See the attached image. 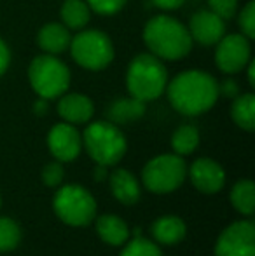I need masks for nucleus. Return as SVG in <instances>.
<instances>
[{"label": "nucleus", "instance_id": "1", "mask_svg": "<svg viewBox=\"0 0 255 256\" xmlns=\"http://www.w3.org/2000/svg\"><path fill=\"white\" fill-rule=\"evenodd\" d=\"M171 106L182 115H201L208 112L218 100V84L210 74L201 70H187L178 74L166 84Z\"/></svg>", "mask_w": 255, "mask_h": 256}, {"label": "nucleus", "instance_id": "2", "mask_svg": "<svg viewBox=\"0 0 255 256\" xmlns=\"http://www.w3.org/2000/svg\"><path fill=\"white\" fill-rule=\"evenodd\" d=\"M143 40L159 60L177 61L185 58L192 49L189 30L171 16H156L145 24Z\"/></svg>", "mask_w": 255, "mask_h": 256}, {"label": "nucleus", "instance_id": "3", "mask_svg": "<svg viewBox=\"0 0 255 256\" xmlns=\"http://www.w3.org/2000/svg\"><path fill=\"white\" fill-rule=\"evenodd\" d=\"M168 72L154 54H138L129 63L126 88L133 98L147 103L159 98L166 91Z\"/></svg>", "mask_w": 255, "mask_h": 256}, {"label": "nucleus", "instance_id": "4", "mask_svg": "<svg viewBox=\"0 0 255 256\" xmlns=\"http://www.w3.org/2000/svg\"><path fill=\"white\" fill-rule=\"evenodd\" d=\"M82 145L89 157L102 166H116L124 157L128 148L123 131L112 122H93L82 134Z\"/></svg>", "mask_w": 255, "mask_h": 256}, {"label": "nucleus", "instance_id": "5", "mask_svg": "<svg viewBox=\"0 0 255 256\" xmlns=\"http://www.w3.org/2000/svg\"><path fill=\"white\" fill-rule=\"evenodd\" d=\"M187 176V166L177 154H163L150 158L142 169L143 186L150 194L164 196L180 188Z\"/></svg>", "mask_w": 255, "mask_h": 256}, {"label": "nucleus", "instance_id": "6", "mask_svg": "<svg viewBox=\"0 0 255 256\" xmlns=\"http://www.w3.org/2000/svg\"><path fill=\"white\" fill-rule=\"evenodd\" d=\"M53 209L70 226H86L96 218V200L82 185L60 186L53 199Z\"/></svg>", "mask_w": 255, "mask_h": 256}, {"label": "nucleus", "instance_id": "7", "mask_svg": "<svg viewBox=\"0 0 255 256\" xmlns=\"http://www.w3.org/2000/svg\"><path fill=\"white\" fill-rule=\"evenodd\" d=\"M28 78L34 91L42 100L58 98L70 86V72L67 64L53 54L35 58L28 68Z\"/></svg>", "mask_w": 255, "mask_h": 256}, {"label": "nucleus", "instance_id": "8", "mask_svg": "<svg viewBox=\"0 0 255 256\" xmlns=\"http://www.w3.org/2000/svg\"><path fill=\"white\" fill-rule=\"evenodd\" d=\"M70 51L75 63L86 70H103L114 60L112 40L103 32L82 30L70 40Z\"/></svg>", "mask_w": 255, "mask_h": 256}, {"label": "nucleus", "instance_id": "9", "mask_svg": "<svg viewBox=\"0 0 255 256\" xmlns=\"http://www.w3.org/2000/svg\"><path fill=\"white\" fill-rule=\"evenodd\" d=\"M215 256H255V225L239 220L222 230L215 244Z\"/></svg>", "mask_w": 255, "mask_h": 256}, {"label": "nucleus", "instance_id": "10", "mask_svg": "<svg viewBox=\"0 0 255 256\" xmlns=\"http://www.w3.org/2000/svg\"><path fill=\"white\" fill-rule=\"evenodd\" d=\"M250 54H252L250 38H246L241 34L224 35L217 42L215 61L224 74H238L248 64Z\"/></svg>", "mask_w": 255, "mask_h": 256}, {"label": "nucleus", "instance_id": "11", "mask_svg": "<svg viewBox=\"0 0 255 256\" xmlns=\"http://www.w3.org/2000/svg\"><path fill=\"white\" fill-rule=\"evenodd\" d=\"M48 146L53 157L60 162H70L79 157L82 150V136L74 124L62 122L51 128L48 134Z\"/></svg>", "mask_w": 255, "mask_h": 256}, {"label": "nucleus", "instance_id": "12", "mask_svg": "<svg viewBox=\"0 0 255 256\" xmlns=\"http://www.w3.org/2000/svg\"><path fill=\"white\" fill-rule=\"evenodd\" d=\"M189 178L201 194H218L225 185V172L217 160L201 157L189 168Z\"/></svg>", "mask_w": 255, "mask_h": 256}, {"label": "nucleus", "instance_id": "13", "mask_svg": "<svg viewBox=\"0 0 255 256\" xmlns=\"http://www.w3.org/2000/svg\"><path fill=\"white\" fill-rule=\"evenodd\" d=\"M225 23L213 10H199L191 18L189 35L201 46H213L224 37Z\"/></svg>", "mask_w": 255, "mask_h": 256}, {"label": "nucleus", "instance_id": "14", "mask_svg": "<svg viewBox=\"0 0 255 256\" xmlns=\"http://www.w3.org/2000/svg\"><path fill=\"white\" fill-rule=\"evenodd\" d=\"M110 192L112 196L124 206H133L140 200L142 186L136 176L128 169H116L112 174H109Z\"/></svg>", "mask_w": 255, "mask_h": 256}, {"label": "nucleus", "instance_id": "15", "mask_svg": "<svg viewBox=\"0 0 255 256\" xmlns=\"http://www.w3.org/2000/svg\"><path fill=\"white\" fill-rule=\"evenodd\" d=\"M150 232L156 240V244H163V246H175V244L182 242L187 236V225L180 216L166 214L157 218L150 226Z\"/></svg>", "mask_w": 255, "mask_h": 256}, {"label": "nucleus", "instance_id": "16", "mask_svg": "<svg viewBox=\"0 0 255 256\" xmlns=\"http://www.w3.org/2000/svg\"><path fill=\"white\" fill-rule=\"evenodd\" d=\"M58 114L68 124H86L95 114V104L84 94H67L60 100Z\"/></svg>", "mask_w": 255, "mask_h": 256}, {"label": "nucleus", "instance_id": "17", "mask_svg": "<svg viewBox=\"0 0 255 256\" xmlns=\"http://www.w3.org/2000/svg\"><path fill=\"white\" fill-rule=\"evenodd\" d=\"M96 234L109 246H123L129 240V228L123 218L117 214L96 216Z\"/></svg>", "mask_w": 255, "mask_h": 256}, {"label": "nucleus", "instance_id": "18", "mask_svg": "<svg viewBox=\"0 0 255 256\" xmlns=\"http://www.w3.org/2000/svg\"><path fill=\"white\" fill-rule=\"evenodd\" d=\"M39 48L48 54H58L63 52L70 46V32L65 24L60 23H49L44 24L39 32Z\"/></svg>", "mask_w": 255, "mask_h": 256}, {"label": "nucleus", "instance_id": "19", "mask_svg": "<svg viewBox=\"0 0 255 256\" xmlns=\"http://www.w3.org/2000/svg\"><path fill=\"white\" fill-rule=\"evenodd\" d=\"M145 114V103L136 98H119L114 102L107 110V117L112 124H129V122L138 120Z\"/></svg>", "mask_w": 255, "mask_h": 256}, {"label": "nucleus", "instance_id": "20", "mask_svg": "<svg viewBox=\"0 0 255 256\" xmlns=\"http://www.w3.org/2000/svg\"><path fill=\"white\" fill-rule=\"evenodd\" d=\"M231 204L239 214L252 216L255 212V185L252 180H239L231 190Z\"/></svg>", "mask_w": 255, "mask_h": 256}, {"label": "nucleus", "instance_id": "21", "mask_svg": "<svg viewBox=\"0 0 255 256\" xmlns=\"http://www.w3.org/2000/svg\"><path fill=\"white\" fill-rule=\"evenodd\" d=\"M232 120L238 128L245 131H253L255 129V96L253 94H241L236 96L234 103L231 108Z\"/></svg>", "mask_w": 255, "mask_h": 256}, {"label": "nucleus", "instance_id": "22", "mask_svg": "<svg viewBox=\"0 0 255 256\" xmlns=\"http://www.w3.org/2000/svg\"><path fill=\"white\" fill-rule=\"evenodd\" d=\"M89 6L82 0H65L62 20L68 30H82L89 23Z\"/></svg>", "mask_w": 255, "mask_h": 256}, {"label": "nucleus", "instance_id": "23", "mask_svg": "<svg viewBox=\"0 0 255 256\" xmlns=\"http://www.w3.org/2000/svg\"><path fill=\"white\" fill-rule=\"evenodd\" d=\"M199 145V131L194 126L184 124L173 132L171 136V146H173L175 154L184 157V155H191Z\"/></svg>", "mask_w": 255, "mask_h": 256}, {"label": "nucleus", "instance_id": "24", "mask_svg": "<svg viewBox=\"0 0 255 256\" xmlns=\"http://www.w3.org/2000/svg\"><path fill=\"white\" fill-rule=\"evenodd\" d=\"M21 226L13 218L0 216V253L16 250L21 242Z\"/></svg>", "mask_w": 255, "mask_h": 256}, {"label": "nucleus", "instance_id": "25", "mask_svg": "<svg viewBox=\"0 0 255 256\" xmlns=\"http://www.w3.org/2000/svg\"><path fill=\"white\" fill-rule=\"evenodd\" d=\"M123 251L119 256H163L161 248L154 240H149L142 236H135V239L123 244Z\"/></svg>", "mask_w": 255, "mask_h": 256}, {"label": "nucleus", "instance_id": "26", "mask_svg": "<svg viewBox=\"0 0 255 256\" xmlns=\"http://www.w3.org/2000/svg\"><path fill=\"white\" fill-rule=\"evenodd\" d=\"M42 183L49 188H56V186L62 185L63 178H65V169L62 166V162H49V164L44 166L42 169Z\"/></svg>", "mask_w": 255, "mask_h": 256}, {"label": "nucleus", "instance_id": "27", "mask_svg": "<svg viewBox=\"0 0 255 256\" xmlns=\"http://www.w3.org/2000/svg\"><path fill=\"white\" fill-rule=\"evenodd\" d=\"M239 28L246 38L255 37V2H248L239 14Z\"/></svg>", "mask_w": 255, "mask_h": 256}, {"label": "nucleus", "instance_id": "28", "mask_svg": "<svg viewBox=\"0 0 255 256\" xmlns=\"http://www.w3.org/2000/svg\"><path fill=\"white\" fill-rule=\"evenodd\" d=\"M124 4H126V0H88L89 9L102 14V16H110V14L119 12L124 7Z\"/></svg>", "mask_w": 255, "mask_h": 256}, {"label": "nucleus", "instance_id": "29", "mask_svg": "<svg viewBox=\"0 0 255 256\" xmlns=\"http://www.w3.org/2000/svg\"><path fill=\"white\" fill-rule=\"evenodd\" d=\"M210 10H213L222 20H231L238 10V0H208Z\"/></svg>", "mask_w": 255, "mask_h": 256}, {"label": "nucleus", "instance_id": "30", "mask_svg": "<svg viewBox=\"0 0 255 256\" xmlns=\"http://www.w3.org/2000/svg\"><path fill=\"white\" fill-rule=\"evenodd\" d=\"M9 63H11V51H9V48H7L6 42L0 38V77L6 74Z\"/></svg>", "mask_w": 255, "mask_h": 256}, {"label": "nucleus", "instance_id": "31", "mask_svg": "<svg viewBox=\"0 0 255 256\" xmlns=\"http://www.w3.org/2000/svg\"><path fill=\"white\" fill-rule=\"evenodd\" d=\"M218 92H222L224 96H227V98H236L239 92L238 86H236L234 80H225L222 86H218Z\"/></svg>", "mask_w": 255, "mask_h": 256}, {"label": "nucleus", "instance_id": "32", "mask_svg": "<svg viewBox=\"0 0 255 256\" xmlns=\"http://www.w3.org/2000/svg\"><path fill=\"white\" fill-rule=\"evenodd\" d=\"M154 6L161 7L164 10H173V9H178L185 0H152Z\"/></svg>", "mask_w": 255, "mask_h": 256}, {"label": "nucleus", "instance_id": "33", "mask_svg": "<svg viewBox=\"0 0 255 256\" xmlns=\"http://www.w3.org/2000/svg\"><path fill=\"white\" fill-rule=\"evenodd\" d=\"M109 178V171H107V166L96 164L95 168V180L96 182H103V180Z\"/></svg>", "mask_w": 255, "mask_h": 256}, {"label": "nucleus", "instance_id": "34", "mask_svg": "<svg viewBox=\"0 0 255 256\" xmlns=\"http://www.w3.org/2000/svg\"><path fill=\"white\" fill-rule=\"evenodd\" d=\"M248 82L252 88H255V63L252 60L248 61Z\"/></svg>", "mask_w": 255, "mask_h": 256}, {"label": "nucleus", "instance_id": "35", "mask_svg": "<svg viewBox=\"0 0 255 256\" xmlns=\"http://www.w3.org/2000/svg\"><path fill=\"white\" fill-rule=\"evenodd\" d=\"M35 110H37V114H39V115L44 114V112L48 110V104H46V100H42V98H41V102L35 104Z\"/></svg>", "mask_w": 255, "mask_h": 256}, {"label": "nucleus", "instance_id": "36", "mask_svg": "<svg viewBox=\"0 0 255 256\" xmlns=\"http://www.w3.org/2000/svg\"><path fill=\"white\" fill-rule=\"evenodd\" d=\"M0 208H2V197H0Z\"/></svg>", "mask_w": 255, "mask_h": 256}]
</instances>
